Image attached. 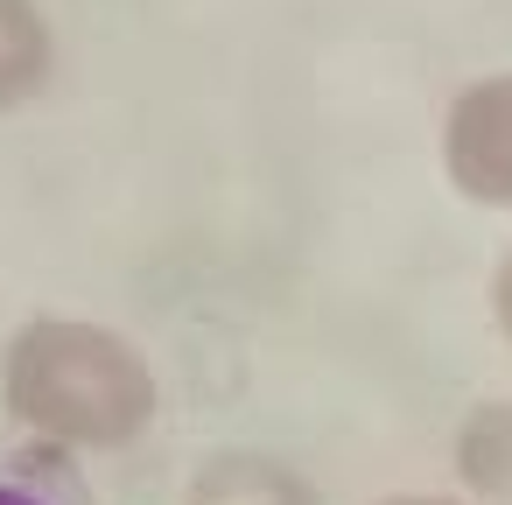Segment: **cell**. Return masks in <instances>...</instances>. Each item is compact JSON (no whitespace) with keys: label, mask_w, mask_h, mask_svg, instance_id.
Listing matches in <instances>:
<instances>
[{"label":"cell","mask_w":512,"mask_h":505,"mask_svg":"<svg viewBox=\"0 0 512 505\" xmlns=\"http://www.w3.org/2000/svg\"><path fill=\"white\" fill-rule=\"evenodd\" d=\"M0 400L50 449H127L155 428L162 386L134 337L92 316H29L0 351Z\"/></svg>","instance_id":"1"},{"label":"cell","mask_w":512,"mask_h":505,"mask_svg":"<svg viewBox=\"0 0 512 505\" xmlns=\"http://www.w3.org/2000/svg\"><path fill=\"white\" fill-rule=\"evenodd\" d=\"M435 155L463 204L512 211V71H484L449 92Z\"/></svg>","instance_id":"2"},{"label":"cell","mask_w":512,"mask_h":505,"mask_svg":"<svg viewBox=\"0 0 512 505\" xmlns=\"http://www.w3.org/2000/svg\"><path fill=\"white\" fill-rule=\"evenodd\" d=\"M183 505H323V491L274 449H211L190 470Z\"/></svg>","instance_id":"3"},{"label":"cell","mask_w":512,"mask_h":505,"mask_svg":"<svg viewBox=\"0 0 512 505\" xmlns=\"http://www.w3.org/2000/svg\"><path fill=\"white\" fill-rule=\"evenodd\" d=\"M456 484L477 505H512V400H477L449 442Z\"/></svg>","instance_id":"4"},{"label":"cell","mask_w":512,"mask_h":505,"mask_svg":"<svg viewBox=\"0 0 512 505\" xmlns=\"http://www.w3.org/2000/svg\"><path fill=\"white\" fill-rule=\"evenodd\" d=\"M57 71V29L43 0H0V113L29 106Z\"/></svg>","instance_id":"5"},{"label":"cell","mask_w":512,"mask_h":505,"mask_svg":"<svg viewBox=\"0 0 512 505\" xmlns=\"http://www.w3.org/2000/svg\"><path fill=\"white\" fill-rule=\"evenodd\" d=\"M484 309H491V330L512 344V246L498 253V267H491V288H484Z\"/></svg>","instance_id":"6"},{"label":"cell","mask_w":512,"mask_h":505,"mask_svg":"<svg viewBox=\"0 0 512 505\" xmlns=\"http://www.w3.org/2000/svg\"><path fill=\"white\" fill-rule=\"evenodd\" d=\"M0 505H64V498L36 477H0Z\"/></svg>","instance_id":"7"},{"label":"cell","mask_w":512,"mask_h":505,"mask_svg":"<svg viewBox=\"0 0 512 505\" xmlns=\"http://www.w3.org/2000/svg\"><path fill=\"white\" fill-rule=\"evenodd\" d=\"M379 505H470V498H442V491H393Z\"/></svg>","instance_id":"8"}]
</instances>
